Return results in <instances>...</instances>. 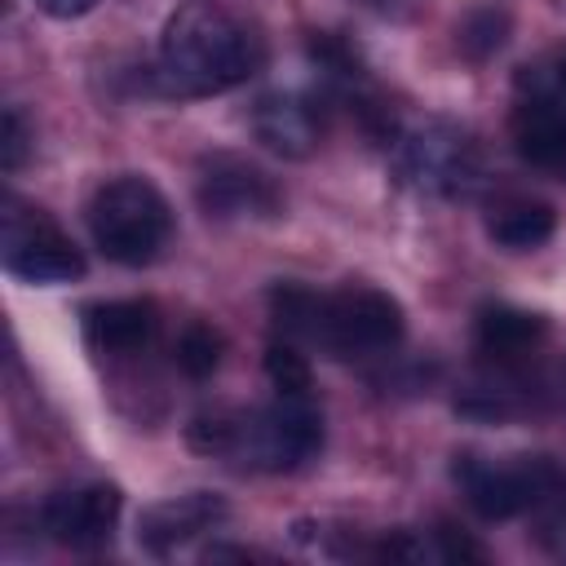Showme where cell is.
<instances>
[{
	"instance_id": "obj_1",
	"label": "cell",
	"mask_w": 566,
	"mask_h": 566,
	"mask_svg": "<svg viewBox=\"0 0 566 566\" xmlns=\"http://www.w3.org/2000/svg\"><path fill=\"white\" fill-rule=\"evenodd\" d=\"M265 62V40L239 13L212 0H190L159 31L155 80L168 97H212L252 80Z\"/></svg>"
},
{
	"instance_id": "obj_2",
	"label": "cell",
	"mask_w": 566,
	"mask_h": 566,
	"mask_svg": "<svg viewBox=\"0 0 566 566\" xmlns=\"http://www.w3.org/2000/svg\"><path fill=\"white\" fill-rule=\"evenodd\" d=\"M88 234L115 265H150L172 239V208L146 177H111L88 199Z\"/></svg>"
},
{
	"instance_id": "obj_3",
	"label": "cell",
	"mask_w": 566,
	"mask_h": 566,
	"mask_svg": "<svg viewBox=\"0 0 566 566\" xmlns=\"http://www.w3.org/2000/svg\"><path fill=\"white\" fill-rule=\"evenodd\" d=\"M318 447H323V420L310 407V398H279L274 407L230 411V433L221 455L261 473H287L314 460Z\"/></svg>"
},
{
	"instance_id": "obj_4",
	"label": "cell",
	"mask_w": 566,
	"mask_h": 566,
	"mask_svg": "<svg viewBox=\"0 0 566 566\" xmlns=\"http://www.w3.org/2000/svg\"><path fill=\"white\" fill-rule=\"evenodd\" d=\"M486 159L469 128L451 119H429L398 137V177L429 199H469L482 186Z\"/></svg>"
},
{
	"instance_id": "obj_5",
	"label": "cell",
	"mask_w": 566,
	"mask_h": 566,
	"mask_svg": "<svg viewBox=\"0 0 566 566\" xmlns=\"http://www.w3.org/2000/svg\"><path fill=\"white\" fill-rule=\"evenodd\" d=\"M402 332H407V318L389 292L367 287V283H345L340 292L318 296L310 345L327 349L332 358H363V354L394 349Z\"/></svg>"
},
{
	"instance_id": "obj_6",
	"label": "cell",
	"mask_w": 566,
	"mask_h": 566,
	"mask_svg": "<svg viewBox=\"0 0 566 566\" xmlns=\"http://www.w3.org/2000/svg\"><path fill=\"white\" fill-rule=\"evenodd\" d=\"M4 270L27 283H71L84 274V256L44 208L9 195L4 199Z\"/></svg>"
},
{
	"instance_id": "obj_7",
	"label": "cell",
	"mask_w": 566,
	"mask_h": 566,
	"mask_svg": "<svg viewBox=\"0 0 566 566\" xmlns=\"http://www.w3.org/2000/svg\"><path fill=\"white\" fill-rule=\"evenodd\" d=\"M455 482L464 486V500L473 504L478 517L486 522H504V517H517L526 513L553 482V464L539 460V455H522V460H509V464H491L482 455H455Z\"/></svg>"
},
{
	"instance_id": "obj_8",
	"label": "cell",
	"mask_w": 566,
	"mask_h": 566,
	"mask_svg": "<svg viewBox=\"0 0 566 566\" xmlns=\"http://www.w3.org/2000/svg\"><path fill=\"white\" fill-rule=\"evenodd\" d=\"M195 195H199V208L208 217H274L279 212V186L256 168L248 164L243 155H208L199 164V181H195Z\"/></svg>"
},
{
	"instance_id": "obj_9",
	"label": "cell",
	"mask_w": 566,
	"mask_h": 566,
	"mask_svg": "<svg viewBox=\"0 0 566 566\" xmlns=\"http://www.w3.org/2000/svg\"><path fill=\"white\" fill-rule=\"evenodd\" d=\"M119 491L106 482H88V486H71V491H53L40 509V526L49 531V539L66 544V548H97L111 539L115 517H119Z\"/></svg>"
},
{
	"instance_id": "obj_10",
	"label": "cell",
	"mask_w": 566,
	"mask_h": 566,
	"mask_svg": "<svg viewBox=\"0 0 566 566\" xmlns=\"http://www.w3.org/2000/svg\"><path fill=\"white\" fill-rule=\"evenodd\" d=\"M513 146L517 155L566 181V93L557 88H531V97L517 102L513 111Z\"/></svg>"
},
{
	"instance_id": "obj_11",
	"label": "cell",
	"mask_w": 566,
	"mask_h": 566,
	"mask_svg": "<svg viewBox=\"0 0 566 566\" xmlns=\"http://www.w3.org/2000/svg\"><path fill=\"white\" fill-rule=\"evenodd\" d=\"M226 517H230V504L217 491H190V495H172V500L150 504L142 513V522H137V539L155 557H168L172 548H181L195 535L221 526Z\"/></svg>"
},
{
	"instance_id": "obj_12",
	"label": "cell",
	"mask_w": 566,
	"mask_h": 566,
	"mask_svg": "<svg viewBox=\"0 0 566 566\" xmlns=\"http://www.w3.org/2000/svg\"><path fill=\"white\" fill-rule=\"evenodd\" d=\"M252 133L265 150L283 159H305L323 137V119H318V106L301 93H265L252 111Z\"/></svg>"
},
{
	"instance_id": "obj_13",
	"label": "cell",
	"mask_w": 566,
	"mask_h": 566,
	"mask_svg": "<svg viewBox=\"0 0 566 566\" xmlns=\"http://www.w3.org/2000/svg\"><path fill=\"white\" fill-rule=\"evenodd\" d=\"M159 332L150 301H97L84 310V340L97 354H142Z\"/></svg>"
},
{
	"instance_id": "obj_14",
	"label": "cell",
	"mask_w": 566,
	"mask_h": 566,
	"mask_svg": "<svg viewBox=\"0 0 566 566\" xmlns=\"http://www.w3.org/2000/svg\"><path fill=\"white\" fill-rule=\"evenodd\" d=\"M548 336L544 314L517 310V305H486L478 314V349L495 363H517L526 354H535Z\"/></svg>"
},
{
	"instance_id": "obj_15",
	"label": "cell",
	"mask_w": 566,
	"mask_h": 566,
	"mask_svg": "<svg viewBox=\"0 0 566 566\" xmlns=\"http://www.w3.org/2000/svg\"><path fill=\"white\" fill-rule=\"evenodd\" d=\"M557 230V212L539 199H509L491 212L486 221V234L500 243V248H513V252H526V248H539L548 234Z\"/></svg>"
},
{
	"instance_id": "obj_16",
	"label": "cell",
	"mask_w": 566,
	"mask_h": 566,
	"mask_svg": "<svg viewBox=\"0 0 566 566\" xmlns=\"http://www.w3.org/2000/svg\"><path fill=\"white\" fill-rule=\"evenodd\" d=\"M265 376L270 385L279 389V398H310V385H314V371L305 363V354L296 345H283L274 340L265 349Z\"/></svg>"
},
{
	"instance_id": "obj_17",
	"label": "cell",
	"mask_w": 566,
	"mask_h": 566,
	"mask_svg": "<svg viewBox=\"0 0 566 566\" xmlns=\"http://www.w3.org/2000/svg\"><path fill=\"white\" fill-rule=\"evenodd\" d=\"M221 363V332L208 327V323H190L181 336H177V367L195 380L212 376Z\"/></svg>"
},
{
	"instance_id": "obj_18",
	"label": "cell",
	"mask_w": 566,
	"mask_h": 566,
	"mask_svg": "<svg viewBox=\"0 0 566 566\" xmlns=\"http://www.w3.org/2000/svg\"><path fill=\"white\" fill-rule=\"evenodd\" d=\"M504 35H509V18H504L500 9H473V13L460 22V49H464L473 62L491 57V53L504 44Z\"/></svg>"
},
{
	"instance_id": "obj_19",
	"label": "cell",
	"mask_w": 566,
	"mask_h": 566,
	"mask_svg": "<svg viewBox=\"0 0 566 566\" xmlns=\"http://www.w3.org/2000/svg\"><path fill=\"white\" fill-rule=\"evenodd\" d=\"M438 557H447V562H486V548L482 544H473L464 531H455L451 522H442L438 531Z\"/></svg>"
},
{
	"instance_id": "obj_20",
	"label": "cell",
	"mask_w": 566,
	"mask_h": 566,
	"mask_svg": "<svg viewBox=\"0 0 566 566\" xmlns=\"http://www.w3.org/2000/svg\"><path fill=\"white\" fill-rule=\"evenodd\" d=\"M22 155H27V128H22V115L9 106V111H4V142H0V164H4V172H18V168H22Z\"/></svg>"
},
{
	"instance_id": "obj_21",
	"label": "cell",
	"mask_w": 566,
	"mask_h": 566,
	"mask_svg": "<svg viewBox=\"0 0 566 566\" xmlns=\"http://www.w3.org/2000/svg\"><path fill=\"white\" fill-rule=\"evenodd\" d=\"M49 18H80V13H88L97 0H35Z\"/></svg>"
},
{
	"instance_id": "obj_22",
	"label": "cell",
	"mask_w": 566,
	"mask_h": 566,
	"mask_svg": "<svg viewBox=\"0 0 566 566\" xmlns=\"http://www.w3.org/2000/svg\"><path fill=\"white\" fill-rule=\"evenodd\" d=\"M553 88L557 93H566V49L557 53V62H553Z\"/></svg>"
},
{
	"instance_id": "obj_23",
	"label": "cell",
	"mask_w": 566,
	"mask_h": 566,
	"mask_svg": "<svg viewBox=\"0 0 566 566\" xmlns=\"http://www.w3.org/2000/svg\"><path fill=\"white\" fill-rule=\"evenodd\" d=\"M363 4H371V9H385V13H389V9H398L402 0H363Z\"/></svg>"
}]
</instances>
